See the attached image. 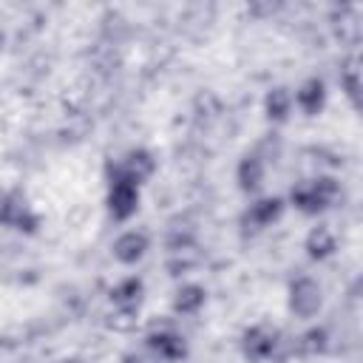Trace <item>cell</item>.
<instances>
[{"label":"cell","mask_w":363,"mask_h":363,"mask_svg":"<svg viewBox=\"0 0 363 363\" xmlns=\"http://www.w3.org/2000/svg\"><path fill=\"white\" fill-rule=\"evenodd\" d=\"M292 105H295V111H298L301 116H306V119L320 116V113L326 111V105H329V85H326V79L318 77V74L301 79L298 88L292 91Z\"/></svg>","instance_id":"cell-10"},{"label":"cell","mask_w":363,"mask_h":363,"mask_svg":"<svg viewBox=\"0 0 363 363\" xmlns=\"http://www.w3.org/2000/svg\"><path fill=\"white\" fill-rule=\"evenodd\" d=\"M3 48H6V31L0 28V51H3Z\"/></svg>","instance_id":"cell-21"},{"label":"cell","mask_w":363,"mask_h":363,"mask_svg":"<svg viewBox=\"0 0 363 363\" xmlns=\"http://www.w3.org/2000/svg\"><path fill=\"white\" fill-rule=\"evenodd\" d=\"M142 207V187L130 182H105V213L116 224H128Z\"/></svg>","instance_id":"cell-8"},{"label":"cell","mask_w":363,"mask_h":363,"mask_svg":"<svg viewBox=\"0 0 363 363\" xmlns=\"http://www.w3.org/2000/svg\"><path fill=\"white\" fill-rule=\"evenodd\" d=\"M0 227H9L23 235H37L40 230V213L28 204V199L20 190L0 193Z\"/></svg>","instance_id":"cell-7"},{"label":"cell","mask_w":363,"mask_h":363,"mask_svg":"<svg viewBox=\"0 0 363 363\" xmlns=\"http://www.w3.org/2000/svg\"><path fill=\"white\" fill-rule=\"evenodd\" d=\"M119 363H162L153 352H147L145 346H139V349H128L122 357H119Z\"/></svg>","instance_id":"cell-19"},{"label":"cell","mask_w":363,"mask_h":363,"mask_svg":"<svg viewBox=\"0 0 363 363\" xmlns=\"http://www.w3.org/2000/svg\"><path fill=\"white\" fill-rule=\"evenodd\" d=\"M233 179H235V187H238L247 199L261 196V190H264V184H267V159L258 156V153H244V156L235 162Z\"/></svg>","instance_id":"cell-12"},{"label":"cell","mask_w":363,"mask_h":363,"mask_svg":"<svg viewBox=\"0 0 363 363\" xmlns=\"http://www.w3.org/2000/svg\"><path fill=\"white\" fill-rule=\"evenodd\" d=\"M286 199L284 196H272V193H261L255 199H250V204L241 210V227L244 233H264L269 227H275L284 216H286Z\"/></svg>","instance_id":"cell-5"},{"label":"cell","mask_w":363,"mask_h":363,"mask_svg":"<svg viewBox=\"0 0 363 363\" xmlns=\"http://www.w3.org/2000/svg\"><path fill=\"white\" fill-rule=\"evenodd\" d=\"M207 286L199 281H182L170 295V312L179 318H196L207 306Z\"/></svg>","instance_id":"cell-15"},{"label":"cell","mask_w":363,"mask_h":363,"mask_svg":"<svg viewBox=\"0 0 363 363\" xmlns=\"http://www.w3.org/2000/svg\"><path fill=\"white\" fill-rule=\"evenodd\" d=\"M286 346L278 326L267 320H255L241 329L238 335V352L247 363H272L281 357V349Z\"/></svg>","instance_id":"cell-3"},{"label":"cell","mask_w":363,"mask_h":363,"mask_svg":"<svg viewBox=\"0 0 363 363\" xmlns=\"http://www.w3.org/2000/svg\"><path fill=\"white\" fill-rule=\"evenodd\" d=\"M326 295H323V284L312 275H295L286 284V309L292 318L312 323L318 320V315L323 312Z\"/></svg>","instance_id":"cell-4"},{"label":"cell","mask_w":363,"mask_h":363,"mask_svg":"<svg viewBox=\"0 0 363 363\" xmlns=\"http://www.w3.org/2000/svg\"><path fill=\"white\" fill-rule=\"evenodd\" d=\"M60 363H85V360H79V357H62Z\"/></svg>","instance_id":"cell-20"},{"label":"cell","mask_w":363,"mask_h":363,"mask_svg":"<svg viewBox=\"0 0 363 363\" xmlns=\"http://www.w3.org/2000/svg\"><path fill=\"white\" fill-rule=\"evenodd\" d=\"M337 250H340V241H337V233H335L329 224L318 221L315 227L306 230V235H303V255H306L312 264H326V261H332V258L337 255Z\"/></svg>","instance_id":"cell-13"},{"label":"cell","mask_w":363,"mask_h":363,"mask_svg":"<svg viewBox=\"0 0 363 363\" xmlns=\"http://www.w3.org/2000/svg\"><path fill=\"white\" fill-rule=\"evenodd\" d=\"M145 292H147L145 278L139 272H128L108 286V303L111 309H142Z\"/></svg>","instance_id":"cell-14"},{"label":"cell","mask_w":363,"mask_h":363,"mask_svg":"<svg viewBox=\"0 0 363 363\" xmlns=\"http://www.w3.org/2000/svg\"><path fill=\"white\" fill-rule=\"evenodd\" d=\"M139 323V309H111L108 326L116 332H130Z\"/></svg>","instance_id":"cell-18"},{"label":"cell","mask_w":363,"mask_h":363,"mask_svg":"<svg viewBox=\"0 0 363 363\" xmlns=\"http://www.w3.org/2000/svg\"><path fill=\"white\" fill-rule=\"evenodd\" d=\"M329 349H332V332H329L326 323H318V320L306 323L292 337V346H289V352L298 354V357H303V360L323 357V354H329Z\"/></svg>","instance_id":"cell-11"},{"label":"cell","mask_w":363,"mask_h":363,"mask_svg":"<svg viewBox=\"0 0 363 363\" xmlns=\"http://www.w3.org/2000/svg\"><path fill=\"white\" fill-rule=\"evenodd\" d=\"M159 173V159L150 147L133 145L122 156L105 162V182H130L136 187H145Z\"/></svg>","instance_id":"cell-2"},{"label":"cell","mask_w":363,"mask_h":363,"mask_svg":"<svg viewBox=\"0 0 363 363\" xmlns=\"http://www.w3.org/2000/svg\"><path fill=\"white\" fill-rule=\"evenodd\" d=\"M337 82H340V94L346 96V102L357 111L360 108V57L357 54H349L340 60Z\"/></svg>","instance_id":"cell-17"},{"label":"cell","mask_w":363,"mask_h":363,"mask_svg":"<svg viewBox=\"0 0 363 363\" xmlns=\"http://www.w3.org/2000/svg\"><path fill=\"white\" fill-rule=\"evenodd\" d=\"M153 247V238L142 227H125L113 241H111V258L119 267H139Z\"/></svg>","instance_id":"cell-9"},{"label":"cell","mask_w":363,"mask_h":363,"mask_svg":"<svg viewBox=\"0 0 363 363\" xmlns=\"http://www.w3.org/2000/svg\"><path fill=\"white\" fill-rule=\"evenodd\" d=\"M261 111H264V119L269 125H286L295 113V105H292V88L286 85H272L264 99H261Z\"/></svg>","instance_id":"cell-16"},{"label":"cell","mask_w":363,"mask_h":363,"mask_svg":"<svg viewBox=\"0 0 363 363\" xmlns=\"http://www.w3.org/2000/svg\"><path fill=\"white\" fill-rule=\"evenodd\" d=\"M284 199H286V207H292L295 213H301L306 218H318L343 201V184L337 176L318 173L312 179L295 182Z\"/></svg>","instance_id":"cell-1"},{"label":"cell","mask_w":363,"mask_h":363,"mask_svg":"<svg viewBox=\"0 0 363 363\" xmlns=\"http://www.w3.org/2000/svg\"><path fill=\"white\" fill-rule=\"evenodd\" d=\"M142 346L162 363H184L190 357V340L176 326H153L142 335Z\"/></svg>","instance_id":"cell-6"}]
</instances>
